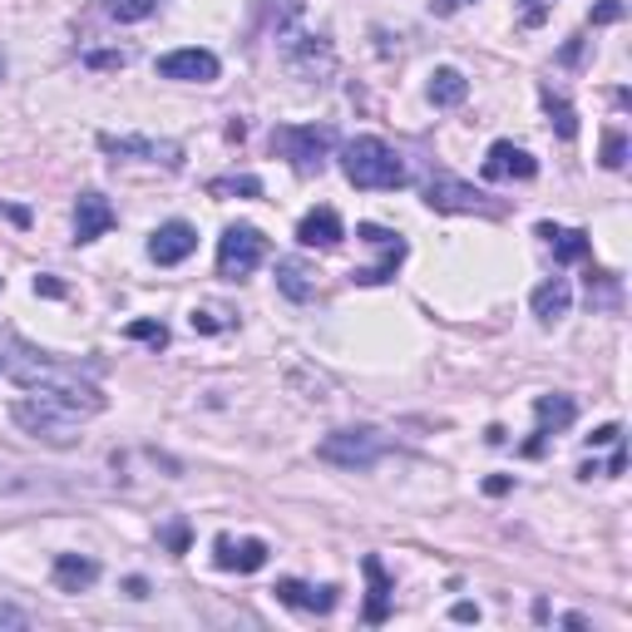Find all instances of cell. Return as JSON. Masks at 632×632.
Here are the masks:
<instances>
[{"label":"cell","instance_id":"15","mask_svg":"<svg viewBox=\"0 0 632 632\" xmlns=\"http://www.w3.org/2000/svg\"><path fill=\"white\" fill-rule=\"evenodd\" d=\"M277 603H287V608H297V612H332L336 603H342V588L336 583H322V588H311V583H301V579H277Z\"/></svg>","mask_w":632,"mask_h":632},{"label":"cell","instance_id":"24","mask_svg":"<svg viewBox=\"0 0 632 632\" xmlns=\"http://www.w3.org/2000/svg\"><path fill=\"white\" fill-rule=\"evenodd\" d=\"M464 95H470V79L460 75V70H435L430 75V104L435 109H455V104H464Z\"/></svg>","mask_w":632,"mask_h":632},{"label":"cell","instance_id":"2","mask_svg":"<svg viewBox=\"0 0 632 632\" xmlns=\"http://www.w3.org/2000/svg\"><path fill=\"white\" fill-rule=\"evenodd\" d=\"M342 173L351 188H371V194H391L406 183V163L400 153L391 149L386 139H375V134H361L342 149Z\"/></svg>","mask_w":632,"mask_h":632},{"label":"cell","instance_id":"7","mask_svg":"<svg viewBox=\"0 0 632 632\" xmlns=\"http://www.w3.org/2000/svg\"><path fill=\"white\" fill-rule=\"evenodd\" d=\"M420 198H425L435 213H490V218L504 213L499 203H490V194H480V188H470V183L450 178V173H430V178L420 183Z\"/></svg>","mask_w":632,"mask_h":632},{"label":"cell","instance_id":"43","mask_svg":"<svg viewBox=\"0 0 632 632\" xmlns=\"http://www.w3.org/2000/svg\"><path fill=\"white\" fill-rule=\"evenodd\" d=\"M129 598H149V583H144V579H129Z\"/></svg>","mask_w":632,"mask_h":632},{"label":"cell","instance_id":"44","mask_svg":"<svg viewBox=\"0 0 632 632\" xmlns=\"http://www.w3.org/2000/svg\"><path fill=\"white\" fill-rule=\"evenodd\" d=\"M5 213H11L15 223H30V213H25V208H5Z\"/></svg>","mask_w":632,"mask_h":632},{"label":"cell","instance_id":"39","mask_svg":"<svg viewBox=\"0 0 632 632\" xmlns=\"http://www.w3.org/2000/svg\"><path fill=\"white\" fill-rule=\"evenodd\" d=\"M622 470H628V455H622V445H618V450H612V460H608V474H622Z\"/></svg>","mask_w":632,"mask_h":632},{"label":"cell","instance_id":"42","mask_svg":"<svg viewBox=\"0 0 632 632\" xmlns=\"http://www.w3.org/2000/svg\"><path fill=\"white\" fill-rule=\"evenodd\" d=\"M484 490H490V494H509V480H504V474H494V480H484Z\"/></svg>","mask_w":632,"mask_h":632},{"label":"cell","instance_id":"34","mask_svg":"<svg viewBox=\"0 0 632 632\" xmlns=\"http://www.w3.org/2000/svg\"><path fill=\"white\" fill-rule=\"evenodd\" d=\"M163 544H169L173 554H183V548H188V524H173L169 534H163Z\"/></svg>","mask_w":632,"mask_h":632},{"label":"cell","instance_id":"10","mask_svg":"<svg viewBox=\"0 0 632 632\" xmlns=\"http://www.w3.org/2000/svg\"><path fill=\"white\" fill-rule=\"evenodd\" d=\"M534 420H538V425H534V439L524 445L529 460H538L548 439L563 435V430L573 425V420H579V400L563 396V391H554V396H538V400H534Z\"/></svg>","mask_w":632,"mask_h":632},{"label":"cell","instance_id":"22","mask_svg":"<svg viewBox=\"0 0 632 632\" xmlns=\"http://www.w3.org/2000/svg\"><path fill=\"white\" fill-rule=\"evenodd\" d=\"M568 307H573V287H568V277H548L544 287H534V317L538 322H558V317H568Z\"/></svg>","mask_w":632,"mask_h":632},{"label":"cell","instance_id":"3","mask_svg":"<svg viewBox=\"0 0 632 632\" xmlns=\"http://www.w3.org/2000/svg\"><path fill=\"white\" fill-rule=\"evenodd\" d=\"M11 420L25 430V435L45 439L54 450H70L79 439V410H70L65 400H50V396H30V400H15L11 406Z\"/></svg>","mask_w":632,"mask_h":632},{"label":"cell","instance_id":"38","mask_svg":"<svg viewBox=\"0 0 632 632\" xmlns=\"http://www.w3.org/2000/svg\"><path fill=\"white\" fill-rule=\"evenodd\" d=\"M544 11H548V0H529V15H524V25H538V21H544Z\"/></svg>","mask_w":632,"mask_h":632},{"label":"cell","instance_id":"45","mask_svg":"<svg viewBox=\"0 0 632 632\" xmlns=\"http://www.w3.org/2000/svg\"><path fill=\"white\" fill-rule=\"evenodd\" d=\"M0 79H5V54H0Z\"/></svg>","mask_w":632,"mask_h":632},{"label":"cell","instance_id":"29","mask_svg":"<svg viewBox=\"0 0 632 632\" xmlns=\"http://www.w3.org/2000/svg\"><path fill=\"white\" fill-rule=\"evenodd\" d=\"M129 336H134V342H144V346H153V351L169 346V326H163V322H129Z\"/></svg>","mask_w":632,"mask_h":632},{"label":"cell","instance_id":"14","mask_svg":"<svg viewBox=\"0 0 632 632\" xmlns=\"http://www.w3.org/2000/svg\"><path fill=\"white\" fill-rule=\"evenodd\" d=\"M218 70L223 65L213 50H173L159 60V79H178V85H213Z\"/></svg>","mask_w":632,"mask_h":632},{"label":"cell","instance_id":"8","mask_svg":"<svg viewBox=\"0 0 632 632\" xmlns=\"http://www.w3.org/2000/svg\"><path fill=\"white\" fill-rule=\"evenodd\" d=\"M99 149L114 159L134 163H163V169H183V149L173 139H149V134H99Z\"/></svg>","mask_w":632,"mask_h":632},{"label":"cell","instance_id":"17","mask_svg":"<svg viewBox=\"0 0 632 632\" xmlns=\"http://www.w3.org/2000/svg\"><path fill=\"white\" fill-rule=\"evenodd\" d=\"M119 218H114V203H109L104 194H79L75 198V243H99V237L114 227Z\"/></svg>","mask_w":632,"mask_h":632},{"label":"cell","instance_id":"13","mask_svg":"<svg viewBox=\"0 0 632 632\" xmlns=\"http://www.w3.org/2000/svg\"><path fill=\"white\" fill-rule=\"evenodd\" d=\"M194 252H198V227L183 223V218L163 223L159 233L149 237V258L159 262V268H178V262H188Z\"/></svg>","mask_w":632,"mask_h":632},{"label":"cell","instance_id":"30","mask_svg":"<svg viewBox=\"0 0 632 632\" xmlns=\"http://www.w3.org/2000/svg\"><path fill=\"white\" fill-rule=\"evenodd\" d=\"M85 65L89 70H119V65H129V54H124V50H99V54H85Z\"/></svg>","mask_w":632,"mask_h":632},{"label":"cell","instance_id":"1","mask_svg":"<svg viewBox=\"0 0 632 632\" xmlns=\"http://www.w3.org/2000/svg\"><path fill=\"white\" fill-rule=\"evenodd\" d=\"M0 375L5 381H15L21 391H30V396H50V400H65L70 410H79V416H104L109 396L89 381V375H79L75 365L54 361V356L35 351L30 342H21L15 332H0Z\"/></svg>","mask_w":632,"mask_h":632},{"label":"cell","instance_id":"21","mask_svg":"<svg viewBox=\"0 0 632 632\" xmlns=\"http://www.w3.org/2000/svg\"><path fill=\"white\" fill-rule=\"evenodd\" d=\"M361 568H365V583H371V598H365V622L375 628V622L391 618V593H396V588H391L386 568H381V558H375V554H365Z\"/></svg>","mask_w":632,"mask_h":632},{"label":"cell","instance_id":"19","mask_svg":"<svg viewBox=\"0 0 632 632\" xmlns=\"http://www.w3.org/2000/svg\"><path fill=\"white\" fill-rule=\"evenodd\" d=\"M99 583V563L95 558H79V554H60L54 558V588L60 593H85Z\"/></svg>","mask_w":632,"mask_h":632},{"label":"cell","instance_id":"31","mask_svg":"<svg viewBox=\"0 0 632 632\" xmlns=\"http://www.w3.org/2000/svg\"><path fill=\"white\" fill-rule=\"evenodd\" d=\"M223 311H194V332H223Z\"/></svg>","mask_w":632,"mask_h":632},{"label":"cell","instance_id":"20","mask_svg":"<svg viewBox=\"0 0 632 632\" xmlns=\"http://www.w3.org/2000/svg\"><path fill=\"white\" fill-rule=\"evenodd\" d=\"M538 237H544L548 247H554V258L558 262H588L593 243L583 227H554V223H538Z\"/></svg>","mask_w":632,"mask_h":632},{"label":"cell","instance_id":"23","mask_svg":"<svg viewBox=\"0 0 632 632\" xmlns=\"http://www.w3.org/2000/svg\"><path fill=\"white\" fill-rule=\"evenodd\" d=\"M277 287H282V297H292V301H311L317 297V272H311L301 258H282L277 262Z\"/></svg>","mask_w":632,"mask_h":632},{"label":"cell","instance_id":"27","mask_svg":"<svg viewBox=\"0 0 632 632\" xmlns=\"http://www.w3.org/2000/svg\"><path fill=\"white\" fill-rule=\"evenodd\" d=\"M163 0H104V11L114 15L119 25H139V21H149L153 11H159Z\"/></svg>","mask_w":632,"mask_h":632},{"label":"cell","instance_id":"5","mask_svg":"<svg viewBox=\"0 0 632 632\" xmlns=\"http://www.w3.org/2000/svg\"><path fill=\"white\" fill-rule=\"evenodd\" d=\"M381 455H386V439L375 435V430H332L317 445V460L336 464V470H356V474H365Z\"/></svg>","mask_w":632,"mask_h":632},{"label":"cell","instance_id":"4","mask_svg":"<svg viewBox=\"0 0 632 632\" xmlns=\"http://www.w3.org/2000/svg\"><path fill=\"white\" fill-rule=\"evenodd\" d=\"M268 144L277 159H287L292 169L307 178V173H322L326 153H332V144H336V129L332 124H282V129H272Z\"/></svg>","mask_w":632,"mask_h":632},{"label":"cell","instance_id":"6","mask_svg":"<svg viewBox=\"0 0 632 632\" xmlns=\"http://www.w3.org/2000/svg\"><path fill=\"white\" fill-rule=\"evenodd\" d=\"M268 258V237L252 223H233L223 237H218V277L243 282L247 272H258V262Z\"/></svg>","mask_w":632,"mask_h":632},{"label":"cell","instance_id":"12","mask_svg":"<svg viewBox=\"0 0 632 632\" xmlns=\"http://www.w3.org/2000/svg\"><path fill=\"white\" fill-rule=\"evenodd\" d=\"M75 484L54 480L50 470H25V464H0V499H40V494H70Z\"/></svg>","mask_w":632,"mask_h":632},{"label":"cell","instance_id":"35","mask_svg":"<svg viewBox=\"0 0 632 632\" xmlns=\"http://www.w3.org/2000/svg\"><path fill=\"white\" fill-rule=\"evenodd\" d=\"M618 439H622V425H603L588 435V445H618Z\"/></svg>","mask_w":632,"mask_h":632},{"label":"cell","instance_id":"25","mask_svg":"<svg viewBox=\"0 0 632 632\" xmlns=\"http://www.w3.org/2000/svg\"><path fill=\"white\" fill-rule=\"evenodd\" d=\"M544 109H548V119H554L558 139H563V144H573V139H579V114H573V104H568L563 95H554V89H544Z\"/></svg>","mask_w":632,"mask_h":632},{"label":"cell","instance_id":"40","mask_svg":"<svg viewBox=\"0 0 632 632\" xmlns=\"http://www.w3.org/2000/svg\"><path fill=\"white\" fill-rule=\"evenodd\" d=\"M579 54H583V40H568V50H563V65H579Z\"/></svg>","mask_w":632,"mask_h":632},{"label":"cell","instance_id":"32","mask_svg":"<svg viewBox=\"0 0 632 632\" xmlns=\"http://www.w3.org/2000/svg\"><path fill=\"white\" fill-rule=\"evenodd\" d=\"M0 628H30V612L11 608V603H0Z\"/></svg>","mask_w":632,"mask_h":632},{"label":"cell","instance_id":"11","mask_svg":"<svg viewBox=\"0 0 632 632\" xmlns=\"http://www.w3.org/2000/svg\"><path fill=\"white\" fill-rule=\"evenodd\" d=\"M480 173L490 183H529L538 173V159L529 149H519V144L499 139V144H490V153H484Z\"/></svg>","mask_w":632,"mask_h":632},{"label":"cell","instance_id":"16","mask_svg":"<svg viewBox=\"0 0 632 632\" xmlns=\"http://www.w3.org/2000/svg\"><path fill=\"white\" fill-rule=\"evenodd\" d=\"M213 563L223 568V573H258V568H268V544L262 538H243V544H233L227 534L213 538Z\"/></svg>","mask_w":632,"mask_h":632},{"label":"cell","instance_id":"33","mask_svg":"<svg viewBox=\"0 0 632 632\" xmlns=\"http://www.w3.org/2000/svg\"><path fill=\"white\" fill-rule=\"evenodd\" d=\"M593 21H598V25H612V21H622V5H618V0H603L598 11H593Z\"/></svg>","mask_w":632,"mask_h":632},{"label":"cell","instance_id":"37","mask_svg":"<svg viewBox=\"0 0 632 632\" xmlns=\"http://www.w3.org/2000/svg\"><path fill=\"white\" fill-rule=\"evenodd\" d=\"M35 292H45V297H65V287L54 277H35Z\"/></svg>","mask_w":632,"mask_h":632},{"label":"cell","instance_id":"9","mask_svg":"<svg viewBox=\"0 0 632 632\" xmlns=\"http://www.w3.org/2000/svg\"><path fill=\"white\" fill-rule=\"evenodd\" d=\"M356 237L371 243V247H381V262H375V268H356L351 282H361V287H381V282L396 277V268L406 262V237L386 233V227H375V223H361V227H356Z\"/></svg>","mask_w":632,"mask_h":632},{"label":"cell","instance_id":"18","mask_svg":"<svg viewBox=\"0 0 632 632\" xmlns=\"http://www.w3.org/2000/svg\"><path fill=\"white\" fill-rule=\"evenodd\" d=\"M342 237H346V223H342L336 208H311V213L297 223L301 247H342Z\"/></svg>","mask_w":632,"mask_h":632},{"label":"cell","instance_id":"36","mask_svg":"<svg viewBox=\"0 0 632 632\" xmlns=\"http://www.w3.org/2000/svg\"><path fill=\"white\" fill-rule=\"evenodd\" d=\"M450 618H455V622H480V608H474V603H455Z\"/></svg>","mask_w":632,"mask_h":632},{"label":"cell","instance_id":"41","mask_svg":"<svg viewBox=\"0 0 632 632\" xmlns=\"http://www.w3.org/2000/svg\"><path fill=\"white\" fill-rule=\"evenodd\" d=\"M460 5H470V0H435V11H439V15H455Z\"/></svg>","mask_w":632,"mask_h":632},{"label":"cell","instance_id":"26","mask_svg":"<svg viewBox=\"0 0 632 632\" xmlns=\"http://www.w3.org/2000/svg\"><path fill=\"white\" fill-rule=\"evenodd\" d=\"M208 194L213 198H262V178H252V173H223V178L208 183Z\"/></svg>","mask_w":632,"mask_h":632},{"label":"cell","instance_id":"28","mask_svg":"<svg viewBox=\"0 0 632 632\" xmlns=\"http://www.w3.org/2000/svg\"><path fill=\"white\" fill-rule=\"evenodd\" d=\"M603 169H612V173L628 169V134H622V129L603 134Z\"/></svg>","mask_w":632,"mask_h":632}]
</instances>
